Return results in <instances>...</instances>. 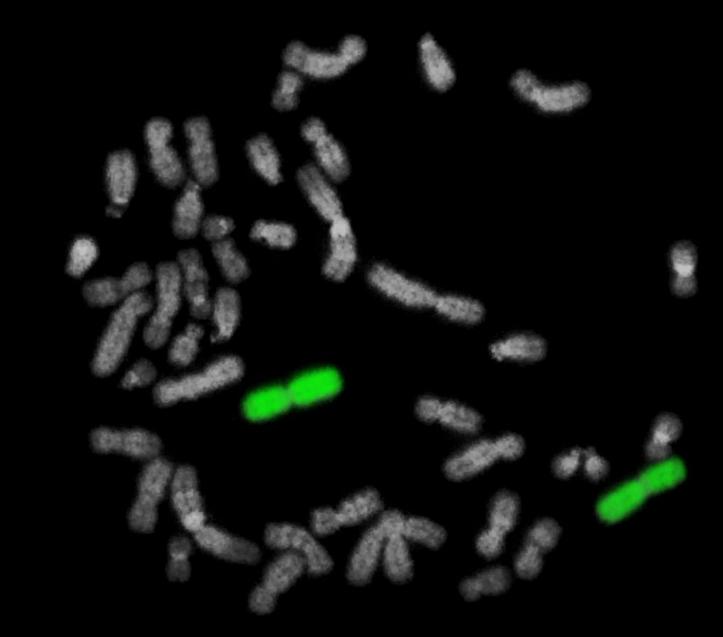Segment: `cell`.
<instances>
[{
    "instance_id": "obj_6",
    "label": "cell",
    "mask_w": 723,
    "mask_h": 637,
    "mask_svg": "<svg viewBox=\"0 0 723 637\" xmlns=\"http://www.w3.org/2000/svg\"><path fill=\"white\" fill-rule=\"evenodd\" d=\"M282 60L287 68L316 80L338 78L355 65L338 43L334 49L329 50L313 48L301 41L293 40L285 46Z\"/></svg>"
},
{
    "instance_id": "obj_16",
    "label": "cell",
    "mask_w": 723,
    "mask_h": 637,
    "mask_svg": "<svg viewBox=\"0 0 723 637\" xmlns=\"http://www.w3.org/2000/svg\"><path fill=\"white\" fill-rule=\"evenodd\" d=\"M94 450L99 453L119 452L136 459H153L161 444L155 434L140 429L117 430L100 427L90 435Z\"/></svg>"
},
{
    "instance_id": "obj_23",
    "label": "cell",
    "mask_w": 723,
    "mask_h": 637,
    "mask_svg": "<svg viewBox=\"0 0 723 637\" xmlns=\"http://www.w3.org/2000/svg\"><path fill=\"white\" fill-rule=\"evenodd\" d=\"M193 536L202 549L227 561L254 564L260 558V551L256 545L211 525H204Z\"/></svg>"
},
{
    "instance_id": "obj_9",
    "label": "cell",
    "mask_w": 723,
    "mask_h": 637,
    "mask_svg": "<svg viewBox=\"0 0 723 637\" xmlns=\"http://www.w3.org/2000/svg\"><path fill=\"white\" fill-rule=\"evenodd\" d=\"M306 569L304 557L285 550L266 568L262 582L249 597L250 609L257 614H267L274 608L277 596L286 591Z\"/></svg>"
},
{
    "instance_id": "obj_41",
    "label": "cell",
    "mask_w": 723,
    "mask_h": 637,
    "mask_svg": "<svg viewBox=\"0 0 723 637\" xmlns=\"http://www.w3.org/2000/svg\"><path fill=\"white\" fill-rule=\"evenodd\" d=\"M250 237L271 247L287 250L295 245L297 232L289 223L259 220L252 226Z\"/></svg>"
},
{
    "instance_id": "obj_2",
    "label": "cell",
    "mask_w": 723,
    "mask_h": 637,
    "mask_svg": "<svg viewBox=\"0 0 723 637\" xmlns=\"http://www.w3.org/2000/svg\"><path fill=\"white\" fill-rule=\"evenodd\" d=\"M152 299L138 291L126 298L112 313L96 348L92 370L97 376L112 373L119 365L129 347L139 317L150 311Z\"/></svg>"
},
{
    "instance_id": "obj_21",
    "label": "cell",
    "mask_w": 723,
    "mask_h": 637,
    "mask_svg": "<svg viewBox=\"0 0 723 637\" xmlns=\"http://www.w3.org/2000/svg\"><path fill=\"white\" fill-rule=\"evenodd\" d=\"M343 384L336 369L320 367L299 375L286 387L292 405L304 407L333 398L341 392Z\"/></svg>"
},
{
    "instance_id": "obj_18",
    "label": "cell",
    "mask_w": 723,
    "mask_h": 637,
    "mask_svg": "<svg viewBox=\"0 0 723 637\" xmlns=\"http://www.w3.org/2000/svg\"><path fill=\"white\" fill-rule=\"evenodd\" d=\"M181 272L182 292L189 304L191 314L205 318L211 314L212 301L208 294V273L199 252L194 248L181 250L177 255Z\"/></svg>"
},
{
    "instance_id": "obj_8",
    "label": "cell",
    "mask_w": 723,
    "mask_h": 637,
    "mask_svg": "<svg viewBox=\"0 0 723 637\" xmlns=\"http://www.w3.org/2000/svg\"><path fill=\"white\" fill-rule=\"evenodd\" d=\"M301 136L311 146L314 164L334 183L350 174V161L343 144L329 132L320 117H308L301 126Z\"/></svg>"
},
{
    "instance_id": "obj_20",
    "label": "cell",
    "mask_w": 723,
    "mask_h": 637,
    "mask_svg": "<svg viewBox=\"0 0 723 637\" xmlns=\"http://www.w3.org/2000/svg\"><path fill=\"white\" fill-rule=\"evenodd\" d=\"M171 500L182 525L194 533L205 525V515L198 488L195 470L187 465L178 467L171 482Z\"/></svg>"
},
{
    "instance_id": "obj_10",
    "label": "cell",
    "mask_w": 723,
    "mask_h": 637,
    "mask_svg": "<svg viewBox=\"0 0 723 637\" xmlns=\"http://www.w3.org/2000/svg\"><path fill=\"white\" fill-rule=\"evenodd\" d=\"M264 540L271 547L300 553L309 574L319 577L330 572L333 562L326 549L304 528L291 523H272L264 530Z\"/></svg>"
},
{
    "instance_id": "obj_27",
    "label": "cell",
    "mask_w": 723,
    "mask_h": 637,
    "mask_svg": "<svg viewBox=\"0 0 723 637\" xmlns=\"http://www.w3.org/2000/svg\"><path fill=\"white\" fill-rule=\"evenodd\" d=\"M668 261L671 291L681 298L692 296L697 289L695 275L697 251L695 245L687 240L674 242L669 248Z\"/></svg>"
},
{
    "instance_id": "obj_29",
    "label": "cell",
    "mask_w": 723,
    "mask_h": 637,
    "mask_svg": "<svg viewBox=\"0 0 723 637\" xmlns=\"http://www.w3.org/2000/svg\"><path fill=\"white\" fill-rule=\"evenodd\" d=\"M647 495L638 480L626 482L600 500L597 515L607 523L618 521L638 508Z\"/></svg>"
},
{
    "instance_id": "obj_1",
    "label": "cell",
    "mask_w": 723,
    "mask_h": 637,
    "mask_svg": "<svg viewBox=\"0 0 723 637\" xmlns=\"http://www.w3.org/2000/svg\"><path fill=\"white\" fill-rule=\"evenodd\" d=\"M506 86L518 104L546 118L572 116L586 108L593 98L590 85L583 80H550L525 66L510 72Z\"/></svg>"
},
{
    "instance_id": "obj_12",
    "label": "cell",
    "mask_w": 723,
    "mask_h": 637,
    "mask_svg": "<svg viewBox=\"0 0 723 637\" xmlns=\"http://www.w3.org/2000/svg\"><path fill=\"white\" fill-rule=\"evenodd\" d=\"M417 59L422 81L431 92L445 95L454 89L458 80L455 62L429 31L422 33L417 41Z\"/></svg>"
},
{
    "instance_id": "obj_31",
    "label": "cell",
    "mask_w": 723,
    "mask_h": 637,
    "mask_svg": "<svg viewBox=\"0 0 723 637\" xmlns=\"http://www.w3.org/2000/svg\"><path fill=\"white\" fill-rule=\"evenodd\" d=\"M292 402L286 387L272 386L248 395L242 405L245 416L252 421H263L286 412Z\"/></svg>"
},
{
    "instance_id": "obj_38",
    "label": "cell",
    "mask_w": 723,
    "mask_h": 637,
    "mask_svg": "<svg viewBox=\"0 0 723 637\" xmlns=\"http://www.w3.org/2000/svg\"><path fill=\"white\" fill-rule=\"evenodd\" d=\"M685 476L683 462L675 457L664 459L647 468L638 479L646 493H655L670 488Z\"/></svg>"
},
{
    "instance_id": "obj_39",
    "label": "cell",
    "mask_w": 723,
    "mask_h": 637,
    "mask_svg": "<svg viewBox=\"0 0 723 637\" xmlns=\"http://www.w3.org/2000/svg\"><path fill=\"white\" fill-rule=\"evenodd\" d=\"M212 252L224 277L232 283L241 282L250 275L245 257L228 237L214 242Z\"/></svg>"
},
{
    "instance_id": "obj_24",
    "label": "cell",
    "mask_w": 723,
    "mask_h": 637,
    "mask_svg": "<svg viewBox=\"0 0 723 637\" xmlns=\"http://www.w3.org/2000/svg\"><path fill=\"white\" fill-rule=\"evenodd\" d=\"M432 311L444 321L462 327L477 326L487 316L486 306L480 299L454 291H439Z\"/></svg>"
},
{
    "instance_id": "obj_40",
    "label": "cell",
    "mask_w": 723,
    "mask_h": 637,
    "mask_svg": "<svg viewBox=\"0 0 723 637\" xmlns=\"http://www.w3.org/2000/svg\"><path fill=\"white\" fill-rule=\"evenodd\" d=\"M402 535L407 540L438 550L446 541V532L439 524L423 517L405 516Z\"/></svg>"
},
{
    "instance_id": "obj_14",
    "label": "cell",
    "mask_w": 723,
    "mask_h": 637,
    "mask_svg": "<svg viewBox=\"0 0 723 637\" xmlns=\"http://www.w3.org/2000/svg\"><path fill=\"white\" fill-rule=\"evenodd\" d=\"M149 266L141 262L130 265L119 278L104 277L86 282L82 294L91 306H104L124 300L151 281Z\"/></svg>"
},
{
    "instance_id": "obj_49",
    "label": "cell",
    "mask_w": 723,
    "mask_h": 637,
    "mask_svg": "<svg viewBox=\"0 0 723 637\" xmlns=\"http://www.w3.org/2000/svg\"><path fill=\"white\" fill-rule=\"evenodd\" d=\"M156 375L153 364L145 359L136 362L125 374L121 385L126 389L141 387L152 382Z\"/></svg>"
},
{
    "instance_id": "obj_19",
    "label": "cell",
    "mask_w": 723,
    "mask_h": 637,
    "mask_svg": "<svg viewBox=\"0 0 723 637\" xmlns=\"http://www.w3.org/2000/svg\"><path fill=\"white\" fill-rule=\"evenodd\" d=\"M188 139V155L196 181L204 186L213 184L218 178V164L210 127L203 117H193L183 124Z\"/></svg>"
},
{
    "instance_id": "obj_3",
    "label": "cell",
    "mask_w": 723,
    "mask_h": 637,
    "mask_svg": "<svg viewBox=\"0 0 723 637\" xmlns=\"http://www.w3.org/2000/svg\"><path fill=\"white\" fill-rule=\"evenodd\" d=\"M244 370V363L240 358L223 356L200 372L161 381L154 387V398L162 406L196 398L236 382L243 375Z\"/></svg>"
},
{
    "instance_id": "obj_34",
    "label": "cell",
    "mask_w": 723,
    "mask_h": 637,
    "mask_svg": "<svg viewBox=\"0 0 723 637\" xmlns=\"http://www.w3.org/2000/svg\"><path fill=\"white\" fill-rule=\"evenodd\" d=\"M246 150L252 167L262 178L271 185L282 181L279 156L267 135L259 134L251 138L247 142Z\"/></svg>"
},
{
    "instance_id": "obj_53",
    "label": "cell",
    "mask_w": 723,
    "mask_h": 637,
    "mask_svg": "<svg viewBox=\"0 0 723 637\" xmlns=\"http://www.w3.org/2000/svg\"><path fill=\"white\" fill-rule=\"evenodd\" d=\"M441 398L434 395H425L420 397L415 404V412L417 417L427 423H434Z\"/></svg>"
},
{
    "instance_id": "obj_35",
    "label": "cell",
    "mask_w": 723,
    "mask_h": 637,
    "mask_svg": "<svg viewBox=\"0 0 723 637\" xmlns=\"http://www.w3.org/2000/svg\"><path fill=\"white\" fill-rule=\"evenodd\" d=\"M382 508V500L378 491L366 488L344 499L336 510L342 527H348L368 520Z\"/></svg>"
},
{
    "instance_id": "obj_26",
    "label": "cell",
    "mask_w": 723,
    "mask_h": 637,
    "mask_svg": "<svg viewBox=\"0 0 723 637\" xmlns=\"http://www.w3.org/2000/svg\"><path fill=\"white\" fill-rule=\"evenodd\" d=\"M136 178V165L132 151L119 148L111 151L105 161V179L114 205L122 206L130 198Z\"/></svg>"
},
{
    "instance_id": "obj_51",
    "label": "cell",
    "mask_w": 723,
    "mask_h": 637,
    "mask_svg": "<svg viewBox=\"0 0 723 637\" xmlns=\"http://www.w3.org/2000/svg\"><path fill=\"white\" fill-rule=\"evenodd\" d=\"M495 439L501 460L515 461L524 454L525 443L520 435L508 432L498 436Z\"/></svg>"
},
{
    "instance_id": "obj_45",
    "label": "cell",
    "mask_w": 723,
    "mask_h": 637,
    "mask_svg": "<svg viewBox=\"0 0 723 637\" xmlns=\"http://www.w3.org/2000/svg\"><path fill=\"white\" fill-rule=\"evenodd\" d=\"M191 552L190 540L181 535L173 537L168 545L167 576L171 581L184 582L191 574L188 557Z\"/></svg>"
},
{
    "instance_id": "obj_42",
    "label": "cell",
    "mask_w": 723,
    "mask_h": 637,
    "mask_svg": "<svg viewBox=\"0 0 723 637\" xmlns=\"http://www.w3.org/2000/svg\"><path fill=\"white\" fill-rule=\"evenodd\" d=\"M204 334L203 328L195 323H188L173 340L168 350L169 361L177 366H186L196 358L199 343Z\"/></svg>"
},
{
    "instance_id": "obj_11",
    "label": "cell",
    "mask_w": 723,
    "mask_h": 637,
    "mask_svg": "<svg viewBox=\"0 0 723 637\" xmlns=\"http://www.w3.org/2000/svg\"><path fill=\"white\" fill-rule=\"evenodd\" d=\"M358 261V248L354 230L344 215L328 224L326 252L321 271L330 282L343 283L354 272Z\"/></svg>"
},
{
    "instance_id": "obj_4",
    "label": "cell",
    "mask_w": 723,
    "mask_h": 637,
    "mask_svg": "<svg viewBox=\"0 0 723 637\" xmlns=\"http://www.w3.org/2000/svg\"><path fill=\"white\" fill-rule=\"evenodd\" d=\"M365 280L383 299L414 311H432L439 292L432 285L381 262L368 267Z\"/></svg>"
},
{
    "instance_id": "obj_36",
    "label": "cell",
    "mask_w": 723,
    "mask_h": 637,
    "mask_svg": "<svg viewBox=\"0 0 723 637\" xmlns=\"http://www.w3.org/2000/svg\"><path fill=\"white\" fill-rule=\"evenodd\" d=\"M383 567L386 576L396 584H405L414 574L413 561L407 540L402 534L389 536L385 542Z\"/></svg>"
},
{
    "instance_id": "obj_32",
    "label": "cell",
    "mask_w": 723,
    "mask_h": 637,
    "mask_svg": "<svg viewBox=\"0 0 723 637\" xmlns=\"http://www.w3.org/2000/svg\"><path fill=\"white\" fill-rule=\"evenodd\" d=\"M436 422L459 434L473 435L482 428V415L473 407L455 400L441 398Z\"/></svg>"
},
{
    "instance_id": "obj_15",
    "label": "cell",
    "mask_w": 723,
    "mask_h": 637,
    "mask_svg": "<svg viewBox=\"0 0 723 637\" xmlns=\"http://www.w3.org/2000/svg\"><path fill=\"white\" fill-rule=\"evenodd\" d=\"M549 345L541 334L530 330H515L503 333L489 341L487 353L500 363L532 364L547 355Z\"/></svg>"
},
{
    "instance_id": "obj_7",
    "label": "cell",
    "mask_w": 723,
    "mask_h": 637,
    "mask_svg": "<svg viewBox=\"0 0 723 637\" xmlns=\"http://www.w3.org/2000/svg\"><path fill=\"white\" fill-rule=\"evenodd\" d=\"M171 475V464L162 459H153L144 466L139 478L136 497L128 515L131 529L141 533L153 531L157 519V505Z\"/></svg>"
},
{
    "instance_id": "obj_47",
    "label": "cell",
    "mask_w": 723,
    "mask_h": 637,
    "mask_svg": "<svg viewBox=\"0 0 723 637\" xmlns=\"http://www.w3.org/2000/svg\"><path fill=\"white\" fill-rule=\"evenodd\" d=\"M543 555L537 548L525 542L514 562L517 575L527 580L537 577L542 569Z\"/></svg>"
},
{
    "instance_id": "obj_37",
    "label": "cell",
    "mask_w": 723,
    "mask_h": 637,
    "mask_svg": "<svg viewBox=\"0 0 723 637\" xmlns=\"http://www.w3.org/2000/svg\"><path fill=\"white\" fill-rule=\"evenodd\" d=\"M164 141L146 145L149 166L158 178L168 187H176L184 178V169L175 149Z\"/></svg>"
},
{
    "instance_id": "obj_50",
    "label": "cell",
    "mask_w": 723,
    "mask_h": 637,
    "mask_svg": "<svg viewBox=\"0 0 723 637\" xmlns=\"http://www.w3.org/2000/svg\"><path fill=\"white\" fill-rule=\"evenodd\" d=\"M203 236L208 240L214 242L227 237L234 229L233 220L228 217L222 215H209L201 223Z\"/></svg>"
},
{
    "instance_id": "obj_43",
    "label": "cell",
    "mask_w": 723,
    "mask_h": 637,
    "mask_svg": "<svg viewBox=\"0 0 723 637\" xmlns=\"http://www.w3.org/2000/svg\"><path fill=\"white\" fill-rule=\"evenodd\" d=\"M303 77L299 73L289 68L279 73L271 100L275 109L289 111L297 106L299 95L304 85Z\"/></svg>"
},
{
    "instance_id": "obj_5",
    "label": "cell",
    "mask_w": 723,
    "mask_h": 637,
    "mask_svg": "<svg viewBox=\"0 0 723 637\" xmlns=\"http://www.w3.org/2000/svg\"><path fill=\"white\" fill-rule=\"evenodd\" d=\"M156 304L146 323L143 338L151 348H158L167 341L173 319L181 303L182 277L178 263L164 262L156 269Z\"/></svg>"
},
{
    "instance_id": "obj_30",
    "label": "cell",
    "mask_w": 723,
    "mask_h": 637,
    "mask_svg": "<svg viewBox=\"0 0 723 637\" xmlns=\"http://www.w3.org/2000/svg\"><path fill=\"white\" fill-rule=\"evenodd\" d=\"M241 301L237 291L228 287L218 289L212 301L211 314L215 329L210 340L221 343L228 340L240 319Z\"/></svg>"
},
{
    "instance_id": "obj_52",
    "label": "cell",
    "mask_w": 723,
    "mask_h": 637,
    "mask_svg": "<svg viewBox=\"0 0 723 637\" xmlns=\"http://www.w3.org/2000/svg\"><path fill=\"white\" fill-rule=\"evenodd\" d=\"M579 453L576 449L557 456L552 462L553 473L559 478L570 477L579 465Z\"/></svg>"
},
{
    "instance_id": "obj_28",
    "label": "cell",
    "mask_w": 723,
    "mask_h": 637,
    "mask_svg": "<svg viewBox=\"0 0 723 637\" xmlns=\"http://www.w3.org/2000/svg\"><path fill=\"white\" fill-rule=\"evenodd\" d=\"M200 191V184L189 180L176 203L172 227L174 234L180 238L194 237L201 225L203 204Z\"/></svg>"
},
{
    "instance_id": "obj_22",
    "label": "cell",
    "mask_w": 723,
    "mask_h": 637,
    "mask_svg": "<svg viewBox=\"0 0 723 637\" xmlns=\"http://www.w3.org/2000/svg\"><path fill=\"white\" fill-rule=\"evenodd\" d=\"M498 460L496 439H480L449 456L442 469L448 479L458 482L482 473Z\"/></svg>"
},
{
    "instance_id": "obj_33",
    "label": "cell",
    "mask_w": 723,
    "mask_h": 637,
    "mask_svg": "<svg viewBox=\"0 0 723 637\" xmlns=\"http://www.w3.org/2000/svg\"><path fill=\"white\" fill-rule=\"evenodd\" d=\"M510 572L503 566L492 567L464 579L459 592L467 601H474L482 596L498 595L508 589Z\"/></svg>"
},
{
    "instance_id": "obj_17",
    "label": "cell",
    "mask_w": 723,
    "mask_h": 637,
    "mask_svg": "<svg viewBox=\"0 0 723 637\" xmlns=\"http://www.w3.org/2000/svg\"><path fill=\"white\" fill-rule=\"evenodd\" d=\"M296 180L306 200L323 221L329 224L344 215L343 202L334 183L314 163L299 167Z\"/></svg>"
},
{
    "instance_id": "obj_44",
    "label": "cell",
    "mask_w": 723,
    "mask_h": 637,
    "mask_svg": "<svg viewBox=\"0 0 723 637\" xmlns=\"http://www.w3.org/2000/svg\"><path fill=\"white\" fill-rule=\"evenodd\" d=\"M98 254L97 246L87 235L76 237L70 248L66 272L73 277H80L92 265Z\"/></svg>"
},
{
    "instance_id": "obj_13",
    "label": "cell",
    "mask_w": 723,
    "mask_h": 637,
    "mask_svg": "<svg viewBox=\"0 0 723 637\" xmlns=\"http://www.w3.org/2000/svg\"><path fill=\"white\" fill-rule=\"evenodd\" d=\"M519 511L520 500L515 493L502 490L494 495L488 508V525L476 540L480 555L492 560L501 554L505 535L515 525Z\"/></svg>"
},
{
    "instance_id": "obj_25",
    "label": "cell",
    "mask_w": 723,
    "mask_h": 637,
    "mask_svg": "<svg viewBox=\"0 0 723 637\" xmlns=\"http://www.w3.org/2000/svg\"><path fill=\"white\" fill-rule=\"evenodd\" d=\"M386 536L375 523L367 529L355 547L346 569V577L355 586L368 584L377 569Z\"/></svg>"
},
{
    "instance_id": "obj_46",
    "label": "cell",
    "mask_w": 723,
    "mask_h": 637,
    "mask_svg": "<svg viewBox=\"0 0 723 637\" xmlns=\"http://www.w3.org/2000/svg\"><path fill=\"white\" fill-rule=\"evenodd\" d=\"M561 528L552 518H544L537 520L528 530L525 541L543 554L552 550L558 542Z\"/></svg>"
},
{
    "instance_id": "obj_48",
    "label": "cell",
    "mask_w": 723,
    "mask_h": 637,
    "mask_svg": "<svg viewBox=\"0 0 723 637\" xmlns=\"http://www.w3.org/2000/svg\"><path fill=\"white\" fill-rule=\"evenodd\" d=\"M341 527L336 509L321 507L314 510L311 514V528L316 535L327 536Z\"/></svg>"
}]
</instances>
